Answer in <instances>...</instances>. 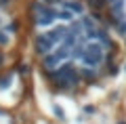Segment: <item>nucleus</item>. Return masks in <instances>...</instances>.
I'll use <instances>...</instances> for the list:
<instances>
[{
  "mask_svg": "<svg viewBox=\"0 0 126 124\" xmlns=\"http://www.w3.org/2000/svg\"><path fill=\"white\" fill-rule=\"evenodd\" d=\"M109 9H111L116 19H124L126 21V0H107Z\"/></svg>",
  "mask_w": 126,
  "mask_h": 124,
  "instance_id": "f257e3e1",
  "label": "nucleus"
}]
</instances>
